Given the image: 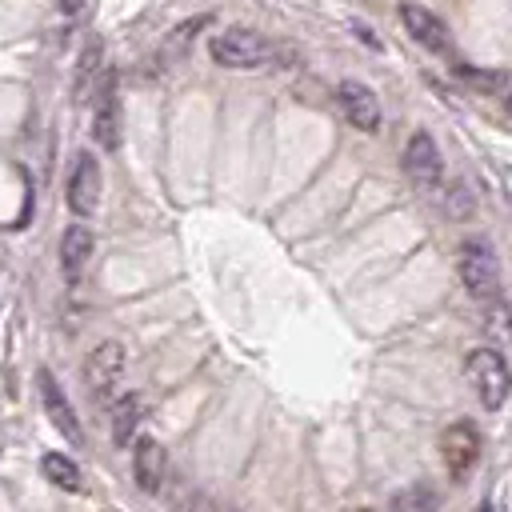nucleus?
<instances>
[{"instance_id": "f257e3e1", "label": "nucleus", "mask_w": 512, "mask_h": 512, "mask_svg": "<svg viewBox=\"0 0 512 512\" xmlns=\"http://www.w3.org/2000/svg\"><path fill=\"white\" fill-rule=\"evenodd\" d=\"M208 56L220 64V68H264L276 60V44L252 28H224L208 40Z\"/></svg>"}, {"instance_id": "f03ea898", "label": "nucleus", "mask_w": 512, "mask_h": 512, "mask_svg": "<svg viewBox=\"0 0 512 512\" xmlns=\"http://www.w3.org/2000/svg\"><path fill=\"white\" fill-rule=\"evenodd\" d=\"M456 268H460L464 288H468L480 304L500 300V260H496V252H492L488 240L468 236V240L456 248Z\"/></svg>"}, {"instance_id": "7ed1b4c3", "label": "nucleus", "mask_w": 512, "mask_h": 512, "mask_svg": "<svg viewBox=\"0 0 512 512\" xmlns=\"http://www.w3.org/2000/svg\"><path fill=\"white\" fill-rule=\"evenodd\" d=\"M464 376H468L476 400H480L488 412H500V408H504L508 388H512L504 352H496V348H472L468 360H464Z\"/></svg>"}, {"instance_id": "20e7f679", "label": "nucleus", "mask_w": 512, "mask_h": 512, "mask_svg": "<svg viewBox=\"0 0 512 512\" xmlns=\"http://www.w3.org/2000/svg\"><path fill=\"white\" fill-rule=\"evenodd\" d=\"M124 380V344L120 340H100L88 356H84V384L88 396L96 404H112V396L120 392Z\"/></svg>"}, {"instance_id": "39448f33", "label": "nucleus", "mask_w": 512, "mask_h": 512, "mask_svg": "<svg viewBox=\"0 0 512 512\" xmlns=\"http://www.w3.org/2000/svg\"><path fill=\"white\" fill-rule=\"evenodd\" d=\"M88 104H92V140L104 152H116L120 148V92H116V72L112 68H100Z\"/></svg>"}, {"instance_id": "423d86ee", "label": "nucleus", "mask_w": 512, "mask_h": 512, "mask_svg": "<svg viewBox=\"0 0 512 512\" xmlns=\"http://www.w3.org/2000/svg\"><path fill=\"white\" fill-rule=\"evenodd\" d=\"M100 188H104L100 160H96L92 152H80V156H76V164H72V172H68V192H64V200H68L72 216L88 220V216L100 208Z\"/></svg>"}, {"instance_id": "0eeeda50", "label": "nucleus", "mask_w": 512, "mask_h": 512, "mask_svg": "<svg viewBox=\"0 0 512 512\" xmlns=\"http://www.w3.org/2000/svg\"><path fill=\"white\" fill-rule=\"evenodd\" d=\"M400 160H404V176H408L420 192H432V188L440 184V176H444L440 148H436V140H432L428 132H412Z\"/></svg>"}, {"instance_id": "6e6552de", "label": "nucleus", "mask_w": 512, "mask_h": 512, "mask_svg": "<svg viewBox=\"0 0 512 512\" xmlns=\"http://www.w3.org/2000/svg\"><path fill=\"white\" fill-rule=\"evenodd\" d=\"M440 460H444L452 480H464L472 472V464L480 460V432H476V424H468V420L448 424L444 436H440Z\"/></svg>"}, {"instance_id": "1a4fd4ad", "label": "nucleus", "mask_w": 512, "mask_h": 512, "mask_svg": "<svg viewBox=\"0 0 512 512\" xmlns=\"http://www.w3.org/2000/svg\"><path fill=\"white\" fill-rule=\"evenodd\" d=\"M336 104H340V112H344V120L352 128H360V132H376L380 128V100H376V92L368 84L340 80L336 84Z\"/></svg>"}, {"instance_id": "9d476101", "label": "nucleus", "mask_w": 512, "mask_h": 512, "mask_svg": "<svg viewBox=\"0 0 512 512\" xmlns=\"http://www.w3.org/2000/svg\"><path fill=\"white\" fill-rule=\"evenodd\" d=\"M400 24H404V32H408L416 44H424L428 52L452 56V36H448V24H444L436 12L420 8V4H400Z\"/></svg>"}, {"instance_id": "9b49d317", "label": "nucleus", "mask_w": 512, "mask_h": 512, "mask_svg": "<svg viewBox=\"0 0 512 512\" xmlns=\"http://www.w3.org/2000/svg\"><path fill=\"white\" fill-rule=\"evenodd\" d=\"M36 380H40V400H44V416L52 420V428H56L68 444H80V440H84L80 420H76V412H72V400H68L64 388L56 384V376H52L48 368H40Z\"/></svg>"}, {"instance_id": "f8f14e48", "label": "nucleus", "mask_w": 512, "mask_h": 512, "mask_svg": "<svg viewBox=\"0 0 512 512\" xmlns=\"http://www.w3.org/2000/svg\"><path fill=\"white\" fill-rule=\"evenodd\" d=\"M164 472H168V456H164L160 440L156 436H140L132 444V476H136V488L148 492V496H156L160 484H164Z\"/></svg>"}, {"instance_id": "ddd939ff", "label": "nucleus", "mask_w": 512, "mask_h": 512, "mask_svg": "<svg viewBox=\"0 0 512 512\" xmlns=\"http://www.w3.org/2000/svg\"><path fill=\"white\" fill-rule=\"evenodd\" d=\"M92 248H96V240H92V228L88 224L64 228V236H60V272H64L68 284H76L84 276V268L92 260Z\"/></svg>"}, {"instance_id": "4468645a", "label": "nucleus", "mask_w": 512, "mask_h": 512, "mask_svg": "<svg viewBox=\"0 0 512 512\" xmlns=\"http://www.w3.org/2000/svg\"><path fill=\"white\" fill-rule=\"evenodd\" d=\"M100 56H104V44H100V40H88L84 52H80V60H76V80H72V96H76V104H88L92 84H96V76H100V68H104Z\"/></svg>"}, {"instance_id": "2eb2a0df", "label": "nucleus", "mask_w": 512, "mask_h": 512, "mask_svg": "<svg viewBox=\"0 0 512 512\" xmlns=\"http://www.w3.org/2000/svg\"><path fill=\"white\" fill-rule=\"evenodd\" d=\"M40 472H44V480H52V484L64 488V492H80V484H84L80 464H76L72 456H64V452H48V456L40 460Z\"/></svg>"}, {"instance_id": "dca6fc26", "label": "nucleus", "mask_w": 512, "mask_h": 512, "mask_svg": "<svg viewBox=\"0 0 512 512\" xmlns=\"http://www.w3.org/2000/svg\"><path fill=\"white\" fill-rule=\"evenodd\" d=\"M140 416H144V400H140V396H120V400L112 404V440H116L120 448L132 440Z\"/></svg>"}, {"instance_id": "f3484780", "label": "nucleus", "mask_w": 512, "mask_h": 512, "mask_svg": "<svg viewBox=\"0 0 512 512\" xmlns=\"http://www.w3.org/2000/svg\"><path fill=\"white\" fill-rule=\"evenodd\" d=\"M472 84H480V88H488L492 96H500L504 92V84H508V72L504 68H496V72H476V68H468V64H456Z\"/></svg>"}, {"instance_id": "a211bd4d", "label": "nucleus", "mask_w": 512, "mask_h": 512, "mask_svg": "<svg viewBox=\"0 0 512 512\" xmlns=\"http://www.w3.org/2000/svg\"><path fill=\"white\" fill-rule=\"evenodd\" d=\"M392 508H436V496L432 492H400V496H392Z\"/></svg>"}, {"instance_id": "6ab92c4d", "label": "nucleus", "mask_w": 512, "mask_h": 512, "mask_svg": "<svg viewBox=\"0 0 512 512\" xmlns=\"http://www.w3.org/2000/svg\"><path fill=\"white\" fill-rule=\"evenodd\" d=\"M88 4H92V0H60V8H64L68 16H76V12H84Z\"/></svg>"}]
</instances>
